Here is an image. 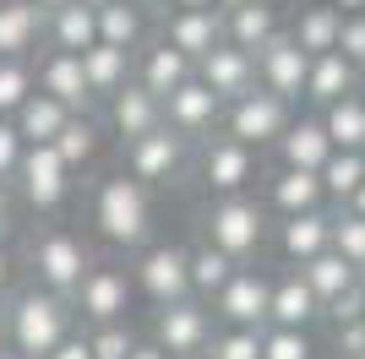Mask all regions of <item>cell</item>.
I'll return each instance as SVG.
<instances>
[{
	"mask_svg": "<svg viewBox=\"0 0 365 359\" xmlns=\"http://www.w3.org/2000/svg\"><path fill=\"white\" fill-rule=\"evenodd\" d=\"M0 321H6V343H11L16 354L44 359L49 348L71 332V299L55 294V288H28V294H16L11 305L0 311Z\"/></svg>",
	"mask_w": 365,
	"mask_h": 359,
	"instance_id": "6da1fadb",
	"label": "cell"
},
{
	"mask_svg": "<svg viewBox=\"0 0 365 359\" xmlns=\"http://www.w3.org/2000/svg\"><path fill=\"white\" fill-rule=\"evenodd\" d=\"M93 218L104 229L109 245H142L148 239V191H142V180L131 175H109L98 185V202H93Z\"/></svg>",
	"mask_w": 365,
	"mask_h": 359,
	"instance_id": "7a4b0ae2",
	"label": "cell"
},
{
	"mask_svg": "<svg viewBox=\"0 0 365 359\" xmlns=\"http://www.w3.org/2000/svg\"><path fill=\"white\" fill-rule=\"evenodd\" d=\"M16 180H22V196H28V207L55 212V207L66 202L71 169L61 164L55 142H28V147H22V164H16Z\"/></svg>",
	"mask_w": 365,
	"mask_h": 359,
	"instance_id": "3957f363",
	"label": "cell"
},
{
	"mask_svg": "<svg viewBox=\"0 0 365 359\" xmlns=\"http://www.w3.org/2000/svg\"><path fill=\"white\" fill-rule=\"evenodd\" d=\"M284 125H289V98H278V93L251 88V93H240V98H229V136L245 142V147L278 142Z\"/></svg>",
	"mask_w": 365,
	"mask_h": 359,
	"instance_id": "277c9868",
	"label": "cell"
},
{
	"mask_svg": "<svg viewBox=\"0 0 365 359\" xmlns=\"http://www.w3.org/2000/svg\"><path fill=\"white\" fill-rule=\"evenodd\" d=\"M262 234H267V218H262L257 202H245V196H229V202H218L213 212H207V245H218L224 256H251L262 245Z\"/></svg>",
	"mask_w": 365,
	"mask_h": 359,
	"instance_id": "5b68a950",
	"label": "cell"
},
{
	"mask_svg": "<svg viewBox=\"0 0 365 359\" xmlns=\"http://www.w3.org/2000/svg\"><path fill=\"white\" fill-rule=\"evenodd\" d=\"M305 71H311V55L294 44L289 33H273L257 49V76H262V88L278 93V98H305Z\"/></svg>",
	"mask_w": 365,
	"mask_h": 359,
	"instance_id": "8992f818",
	"label": "cell"
},
{
	"mask_svg": "<svg viewBox=\"0 0 365 359\" xmlns=\"http://www.w3.org/2000/svg\"><path fill=\"white\" fill-rule=\"evenodd\" d=\"M88 251H82V239L71 234H44V239H33V272H38V283L55 288V294L71 299V288L82 283V272H88Z\"/></svg>",
	"mask_w": 365,
	"mask_h": 359,
	"instance_id": "52a82bcc",
	"label": "cell"
},
{
	"mask_svg": "<svg viewBox=\"0 0 365 359\" xmlns=\"http://www.w3.org/2000/svg\"><path fill=\"white\" fill-rule=\"evenodd\" d=\"M197 76L229 104V98H240V93L257 88V55L240 49V44H229V38H218V44L197 60Z\"/></svg>",
	"mask_w": 365,
	"mask_h": 359,
	"instance_id": "ba28073f",
	"label": "cell"
},
{
	"mask_svg": "<svg viewBox=\"0 0 365 359\" xmlns=\"http://www.w3.org/2000/svg\"><path fill=\"white\" fill-rule=\"evenodd\" d=\"M71 299L93 327H98V321H125V311H131V283H125V272H115V267H88L82 283L71 288Z\"/></svg>",
	"mask_w": 365,
	"mask_h": 359,
	"instance_id": "9c48e42d",
	"label": "cell"
},
{
	"mask_svg": "<svg viewBox=\"0 0 365 359\" xmlns=\"http://www.w3.org/2000/svg\"><path fill=\"white\" fill-rule=\"evenodd\" d=\"M125 164H131V175H137V180H169V175H180V164H185V136L175 131V125H153V131L131 136Z\"/></svg>",
	"mask_w": 365,
	"mask_h": 359,
	"instance_id": "30bf717a",
	"label": "cell"
},
{
	"mask_svg": "<svg viewBox=\"0 0 365 359\" xmlns=\"http://www.w3.org/2000/svg\"><path fill=\"white\" fill-rule=\"evenodd\" d=\"M207 338H213V321H207L202 305H191V294H185V299H169L164 311H158V343H164L175 359L202 354Z\"/></svg>",
	"mask_w": 365,
	"mask_h": 359,
	"instance_id": "8fae6325",
	"label": "cell"
},
{
	"mask_svg": "<svg viewBox=\"0 0 365 359\" xmlns=\"http://www.w3.org/2000/svg\"><path fill=\"white\" fill-rule=\"evenodd\" d=\"M137 283L153 305H169V299H185L191 294V256L175 251V245H158V251L142 256L137 267Z\"/></svg>",
	"mask_w": 365,
	"mask_h": 359,
	"instance_id": "7c38bea8",
	"label": "cell"
},
{
	"mask_svg": "<svg viewBox=\"0 0 365 359\" xmlns=\"http://www.w3.org/2000/svg\"><path fill=\"white\" fill-rule=\"evenodd\" d=\"M218 104H224V98H218L202 76H185L180 88L164 98V125H175L180 136H197V131H207L218 120Z\"/></svg>",
	"mask_w": 365,
	"mask_h": 359,
	"instance_id": "4fadbf2b",
	"label": "cell"
},
{
	"mask_svg": "<svg viewBox=\"0 0 365 359\" xmlns=\"http://www.w3.org/2000/svg\"><path fill=\"white\" fill-rule=\"evenodd\" d=\"M267 278L262 272H229V283L218 288V316H224L229 327H262L267 321Z\"/></svg>",
	"mask_w": 365,
	"mask_h": 359,
	"instance_id": "5bb4252c",
	"label": "cell"
},
{
	"mask_svg": "<svg viewBox=\"0 0 365 359\" xmlns=\"http://www.w3.org/2000/svg\"><path fill=\"white\" fill-rule=\"evenodd\" d=\"M33 88H44L49 98H61L71 115H88V104H93V88H88V76H82V60H76L71 49H55V55L38 66Z\"/></svg>",
	"mask_w": 365,
	"mask_h": 359,
	"instance_id": "9a60e30c",
	"label": "cell"
},
{
	"mask_svg": "<svg viewBox=\"0 0 365 359\" xmlns=\"http://www.w3.org/2000/svg\"><path fill=\"white\" fill-rule=\"evenodd\" d=\"M76 60H82V76H88V88L93 98H115V93L131 82V49L120 44H88V49H76Z\"/></svg>",
	"mask_w": 365,
	"mask_h": 359,
	"instance_id": "2e32d148",
	"label": "cell"
},
{
	"mask_svg": "<svg viewBox=\"0 0 365 359\" xmlns=\"http://www.w3.org/2000/svg\"><path fill=\"white\" fill-rule=\"evenodd\" d=\"M164 38L175 49H185L191 60H202L218 38H224V11H218V6H197V11H185V6H180V11L169 16Z\"/></svg>",
	"mask_w": 365,
	"mask_h": 359,
	"instance_id": "e0dca14e",
	"label": "cell"
},
{
	"mask_svg": "<svg viewBox=\"0 0 365 359\" xmlns=\"http://www.w3.org/2000/svg\"><path fill=\"white\" fill-rule=\"evenodd\" d=\"M202 175H207V185H213V191L235 196L245 180L257 175V152L245 147V142H235V136H218L213 147H207V158H202Z\"/></svg>",
	"mask_w": 365,
	"mask_h": 359,
	"instance_id": "ac0fdd59",
	"label": "cell"
},
{
	"mask_svg": "<svg viewBox=\"0 0 365 359\" xmlns=\"http://www.w3.org/2000/svg\"><path fill=\"white\" fill-rule=\"evenodd\" d=\"M109 115H115V131H120V142H131V136L153 131V125H164V98H153L142 82H125V88L109 98Z\"/></svg>",
	"mask_w": 365,
	"mask_h": 359,
	"instance_id": "d6986e66",
	"label": "cell"
},
{
	"mask_svg": "<svg viewBox=\"0 0 365 359\" xmlns=\"http://www.w3.org/2000/svg\"><path fill=\"white\" fill-rule=\"evenodd\" d=\"M185 76H197V60L185 55V49H175L164 38V44H153L148 55H142V71H137V82L153 93V98H169V93L180 88Z\"/></svg>",
	"mask_w": 365,
	"mask_h": 359,
	"instance_id": "ffe728a7",
	"label": "cell"
},
{
	"mask_svg": "<svg viewBox=\"0 0 365 359\" xmlns=\"http://www.w3.org/2000/svg\"><path fill=\"white\" fill-rule=\"evenodd\" d=\"M354 88H360V66L354 60H344L338 49L311 55V71H305V98L311 104H333V98H344Z\"/></svg>",
	"mask_w": 365,
	"mask_h": 359,
	"instance_id": "44dd1931",
	"label": "cell"
},
{
	"mask_svg": "<svg viewBox=\"0 0 365 359\" xmlns=\"http://www.w3.org/2000/svg\"><path fill=\"white\" fill-rule=\"evenodd\" d=\"M278 33V11L267 0H245V6H224V38L257 55L267 38Z\"/></svg>",
	"mask_w": 365,
	"mask_h": 359,
	"instance_id": "7402d4cb",
	"label": "cell"
},
{
	"mask_svg": "<svg viewBox=\"0 0 365 359\" xmlns=\"http://www.w3.org/2000/svg\"><path fill=\"white\" fill-rule=\"evenodd\" d=\"M49 38H55V49H88L98 44V6H88V0H66V6H55V11L44 16Z\"/></svg>",
	"mask_w": 365,
	"mask_h": 359,
	"instance_id": "603a6c76",
	"label": "cell"
},
{
	"mask_svg": "<svg viewBox=\"0 0 365 359\" xmlns=\"http://www.w3.org/2000/svg\"><path fill=\"white\" fill-rule=\"evenodd\" d=\"M322 316V299L311 294L305 278H284V283L267 288V321L273 327H311Z\"/></svg>",
	"mask_w": 365,
	"mask_h": 359,
	"instance_id": "cb8c5ba5",
	"label": "cell"
},
{
	"mask_svg": "<svg viewBox=\"0 0 365 359\" xmlns=\"http://www.w3.org/2000/svg\"><path fill=\"white\" fill-rule=\"evenodd\" d=\"M66 120H71V109L38 88V93H28V98L16 104L11 125H16V136H22V142H55V131H61Z\"/></svg>",
	"mask_w": 365,
	"mask_h": 359,
	"instance_id": "d4e9b609",
	"label": "cell"
},
{
	"mask_svg": "<svg viewBox=\"0 0 365 359\" xmlns=\"http://www.w3.org/2000/svg\"><path fill=\"white\" fill-rule=\"evenodd\" d=\"M327 239H333V218H322V207L311 212H284V229H278V245L289 261H305V256L327 251Z\"/></svg>",
	"mask_w": 365,
	"mask_h": 359,
	"instance_id": "484cf974",
	"label": "cell"
},
{
	"mask_svg": "<svg viewBox=\"0 0 365 359\" xmlns=\"http://www.w3.org/2000/svg\"><path fill=\"white\" fill-rule=\"evenodd\" d=\"M44 33V11L33 0H0V55H28Z\"/></svg>",
	"mask_w": 365,
	"mask_h": 359,
	"instance_id": "4316f807",
	"label": "cell"
},
{
	"mask_svg": "<svg viewBox=\"0 0 365 359\" xmlns=\"http://www.w3.org/2000/svg\"><path fill=\"white\" fill-rule=\"evenodd\" d=\"M278 152H284L289 169H322V158L333 152V142L322 131V120H294V125L278 131Z\"/></svg>",
	"mask_w": 365,
	"mask_h": 359,
	"instance_id": "83f0119b",
	"label": "cell"
},
{
	"mask_svg": "<svg viewBox=\"0 0 365 359\" xmlns=\"http://www.w3.org/2000/svg\"><path fill=\"white\" fill-rule=\"evenodd\" d=\"M322 131H327L333 147H360L365 152V98L344 93L333 104H322Z\"/></svg>",
	"mask_w": 365,
	"mask_h": 359,
	"instance_id": "f1b7e54d",
	"label": "cell"
},
{
	"mask_svg": "<svg viewBox=\"0 0 365 359\" xmlns=\"http://www.w3.org/2000/svg\"><path fill=\"white\" fill-rule=\"evenodd\" d=\"M300 278L311 283V294L327 305L333 294H344V288L354 283V267L333 251V245H327V251H317V256H305V261H300Z\"/></svg>",
	"mask_w": 365,
	"mask_h": 359,
	"instance_id": "f546056e",
	"label": "cell"
},
{
	"mask_svg": "<svg viewBox=\"0 0 365 359\" xmlns=\"http://www.w3.org/2000/svg\"><path fill=\"white\" fill-rule=\"evenodd\" d=\"M322 175L317 169H289L284 164V175L273 180V207L278 212H311V207H322Z\"/></svg>",
	"mask_w": 365,
	"mask_h": 359,
	"instance_id": "4dcf8cb0",
	"label": "cell"
},
{
	"mask_svg": "<svg viewBox=\"0 0 365 359\" xmlns=\"http://www.w3.org/2000/svg\"><path fill=\"white\" fill-rule=\"evenodd\" d=\"M338 6H305L300 22H294V44L305 49V55H327V49H338Z\"/></svg>",
	"mask_w": 365,
	"mask_h": 359,
	"instance_id": "1f68e13d",
	"label": "cell"
},
{
	"mask_svg": "<svg viewBox=\"0 0 365 359\" xmlns=\"http://www.w3.org/2000/svg\"><path fill=\"white\" fill-rule=\"evenodd\" d=\"M322 191L327 196H338V202H349V191L365 180V152L360 147H333L327 158H322Z\"/></svg>",
	"mask_w": 365,
	"mask_h": 359,
	"instance_id": "d6a6232c",
	"label": "cell"
},
{
	"mask_svg": "<svg viewBox=\"0 0 365 359\" xmlns=\"http://www.w3.org/2000/svg\"><path fill=\"white\" fill-rule=\"evenodd\" d=\"M93 147H98V125H93L88 115H71L61 131H55V152H61V164L71 169V175L93 158Z\"/></svg>",
	"mask_w": 365,
	"mask_h": 359,
	"instance_id": "836d02e7",
	"label": "cell"
},
{
	"mask_svg": "<svg viewBox=\"0 0 365 359\" xmlns=\"http://www.w3.org/2000/svg\"><path fill=\"white\" fill-rule=\"evenodd\" d=\"M98 38H104V44H120V49H137L142 11L131 6V0H109V6H98Z\"/></svg>",
	"mask_w": 365,
	"mask_h": 359,
	"instance_id": "e575fe53",
	"label": "cell"
},
{
	"mask_svg": "<svg viewBox=\"0 0 365 359\" xmlns=\"http://www.w3.org/2000/svg\"><path fill=\"white\" fill-rule=\"evenodd\" d=\"M33 93L28 55H0V115H16V104Z\"/></svg>",
	"mask_w": 365,
	"mask_h": 359,
	"instance_id": "d590c367",
	"label": "cell"
},
{
	"mask_svg": "<svg viewBox=\"0 0 365 359\" xmlns=\"http://www.w3.org/2000/svg\"><path fill=\"white\" fill-rule=\"evenodd\" d=\"M229 272H235V256H224L218 245L191 256V288H197V294H218V288L229 283Z\"/></svg>",
	"mask_w": 365,
	"mask_h": 359,
	"instance_id": "8d00e7d4",
	"label": "cell"
},
{
	"mask_svg": "<svg viewBox=\"0 0 365 359\" xmlns=\"http://www.w3.org/2000/svg\"><path fill=\"white\" fill-rule=\"evenodd\" d=\"M327 245H333L354 272H365V218H360V212H338V218H333V239H327Z\"/></svg>",
	"mask_w": 365,
	"mask_h": 359,
	"instance_id": "74e56055",
	"label": "cell"
},
{
	"mask_svg": "<svg viewBox=\"0 0 365 359\" xmlns=\"http://www.w3.org/2000/svg\"><path fill=\"white\" fill-rule=\"evenodd\" d=\"M262 359H311V338H305V327L262 332Z\"/></svg>",
	"mask_w": 365,
	"mask_h": 359,
	"instance_id": "f35d334b",
	"label": "cell"
},
{
	"mask_svg": "<svg viewBox=\"0 0 365 359\" xmlns=\"http://www.w3.org/2000/svg\"><path fill=\"white\" fill-rule=\"evenodd\" d=\"M93 359H125L131 348H137V338L125 332V321H98V332L88 338Z\"/></svg>",
	"mask_w": 365,
	"mask_h": 359,
	"instance_id": "ab89813d",
	"label": "cell"
},
{
	"mask_svg": "<svg viewBox=\"0 0 365 359\" xmlns=\"http://www.w3.org/2000/svg\"><path fill=\"white\" fill-rule=\"evenodd\" d=\"M213 343V359H262V332L257 327H235L224 338H207Z\"/></svg>",
	"mask_w": 365,
	"mask_h": 359,
	"instance_id": "60d3db41",
	"label": "cell"
},
{
	"mask_svg": "<svg viewBox=\"0 0 365 359\" xmlns=\"http://www.w3.org/2000/svg\"><path fill=\"white\" fill-rule=\"evenodd\" d=\"M338 55L354 60V66L365 71V11H354L349 22H338Z\"/></svg>",
	"mask_w": 365,
	"mask_h": 359,
	"instance_id": "b9f144b4",
	"label": "cell"
},
{
	"mask_svg": "<svg viewBox=\"0 0 365 359\" xmlns=\"http://www.w3.org/2000/svg\"><path fill=\"white\" fill-rule=\"evenodd\" d=\"M22 136H16L11 115H0V180H16V164H22Z\"/></svg>",
	"mask_w": 365,
	"mask_h": 359,
	"instance_id": "7bdbcfd3",
	"label": "cell"
},
{
	"mask_svg": "<svg viewBox=\"0 0 365 359\" xmlns=\"http://www.w3.org/2000/svg\"><path fill=\"white\" fill-rule=\"evenodd\" d=\"M327 316H333V321H354V316H365V288L349 283L344 294H333V299H327Z\"/></svg>",
	"mask_w": 365,
	"mask_h": 359,
	"instance_id": "ee69618b",
	"label": "cell"
},
{
	"mask_svg": "<svg viewBox=\"0 0 365 359\" xmlns=\"http://www.w3.org/2000/svg\"><path fill=\"white\" fill-rule=\"evenodd\" d=\"M338 348H344V354H365V316L338 321Z\"/></svg>",
	"mask_w": 365,
	"mask_h": 359,
	"instance_id": "f6af8a7d",
	"label": "cell"
},
{
	"mask_svg": "<svg viewBox=\"0 0 365 359\" xmlns=\"http://www.w3.org/2000/svg\"><path fill=\"white\" fill-rule=\"evenodd\" d=\"M44 359H93V348H88V338H71V332H66V338L49 348Z\"/></svg>",
	"mask_w": 365,
	"mask_h": 359,
	"instance_id": "bcb514c9",
	"label": "cell"
},
{
	"mask_svg": "<svg viewBox=\"0 0 365 359\" xmlns=\"http://www.w3.org/2000/svg\"><path fill=\"white\" fill-rule=\"evenodd\" d=\"M125 359H175V354H169L164 343H137V348H131Z\"/></svg>",
	"mask_w": 365,
	"mask_h": 359,
	"instance_id": "7dc6e473",
	"label": "cell"
},
{
	"mask_svg": "<svg viewBox=\"0 0 365 359\" xmlns=\"http://www.w3.org/2000/svg\"><path fill=\"white\" fill-rule=\"evenodd\" d=\"M11 234V191H6V180H0V239Z\"/></svg>",
	"mask_w": 365,
	"mask_h": 359,
	"instance_id": "c3c4849f",
	"label": "cell"
},
{
	"mask_svg": "<svg viewBox=\"0 0 365 359\" xmlns=\"http://www.w3.org/2000/svg\"><path fill=\"white\" fill-rule=\"evenodd\" d=\"M349 212H360V218H365V180H360V185L349 191Z\"/></svg>",
	"mask_w": 365,
	"mask_h": 359,
	"instance_id": "681fc988",
	"label": "cell"
},
{
	"mask_svg": "<svg viewBox=\"0 0 365 359\" xmlns=\"http://www.w3.org/2000/svg\"><path fill=\"white\" fill-rule=\"evenodd\" d=\"M169 6H185V11H197V6H218V0H169Z\"/></svg>",
	"mask_w": 365,
	"mask_h": 359,
	"instance_id": "f907efd6",
	"label": "cell"
},
{
	"mask_svg": "<svg viewBox=\"0 0 365 359\" xmlns=\"http://www.w3.org/2000/svg\"><path fill=\"white\" fill-rule=\"evenodd\" d=\"M6 278H11V261H6V251H0V294H6Z\"/></svg>",
	"mask_w": 365,
	"mask_h": 359,
	"instance_id": "816d5d0a",
	"label": "cell"
},
{
	"mask_svg": "<svg viewBox=\"0 0 365 359\" xmlns=\"http://www.w3.org/2000/svg\"><path fill=\"white\" fill-rule=\"evenodd\" d=\"M327 6H344V11H365V0H327Z\"/></svg>",
	"mask_w": 365,
	"mask_h": 359,
	"instance_id": "f5cc1de1",
	"label": "cell"
},
{
	"mask_svg": "<svg viewBox=\"0 0 365 359\" xmlns=\"http://www.w3.org/2000/svg\"><path fill=\"white\" fill-rule=\"evenodd\" d=\"M33 6H38V11L49 16V11H55V6H66V0H33Z\"/></svg>",
	"mask_w": 365,
	"mask_h": 359,
	"instance_id": "db71d44e",
	"label": "cell"
},
{
	"mask_svg": "<svg viewBox=\"0 0 365 359\" xmlns=\"http://www.w3.org/2000/svg\"><path fill=\"white\" fill-rule=\"evenodd\" d=\"M0 359H28V354H16V348H0Z\"/></svg>",
	"mask_w": 365,
	"mask_h": 359,
	"instance_id": "11a10c76",
	"label": "cell"
},
{
	"mask_svg": "<svg viewBox=\"0 0 365 359\" xmlns=\"http://www.w3.org/2000/svg\"><path fill=\"white\" fill-rule=\"evenodd\" d=\"M224 6H245V0H218V11H224Z\"/></svg>",
	"mask_w": 365,
	"mask_h": 359,
	"instance_id": "9f6ffc18",
	"label": "cell"
},
{
	"mask_svg": "<svg viewBox=\"0 0 365 359\" xmlns=\"http://www.w3.org/2000/svg\"><path fill=\"white\" fill-rule=\"evenodd\" d=\"M142 6H169V0H142Z\"/></svg>",
	"mask_w": 365,
	"mask_h": 359,
	"instance_id": "6f0895ef",
	"label": "cell"
},
{
	"mask_svg": "<svg viewBox=\"0 0 365 359\" xmlns=\"http://www.w3.org/2000/svg\"><path fill=\"white\" fill-rule=\"evenodd\" d=\"M0 348H6V321H0Z\"/></svg>",
	"mask_w": 365,
	"mask_h": 359,
	"instance_id": "680465c9",
	"label": "cell"
},
{
	"mask_svg": "<svg viewBox=\"0 0 365 359\" xmlns=\"http://www.w3.org/2000/svg\"><path fill=\"white\" fill-rule=\"evenodd\" d=\"M88 6H109V0H88Z\"/></svg>",
	"mask_w": 365,
	"mask_h": 359,
	"instance_id": "91938a15",
	"label": "cell"
},
{
	"mask_svg": "<svg viewBox=\"0 0 365 359\" xmlns=\"http://www.w3.org/2000/svg\"><path fill=\"white\" fill-rule=\"evenodd\" d=\"M344 359H365V354H344Z\"/></svg>",
	"mask_w": 365,
	"mask_h": 359,
	"instance_id": "94428289",
	"label": "cell"
},
{
	"mask_svg": "<svg viewBox=\"0 0 365 359\" xmlns=\"http://www.w3.org/2000/svg\"><path fill=\"white\" fill-rule=\"evenodd\" d=\"M360 88H365V76H360Z\"/></svg>",
	"mask_w": 365,
	"mask_h": 359,
	"instance_id": "6125c7cd",
	"label": "cell"
}]
</instances>
